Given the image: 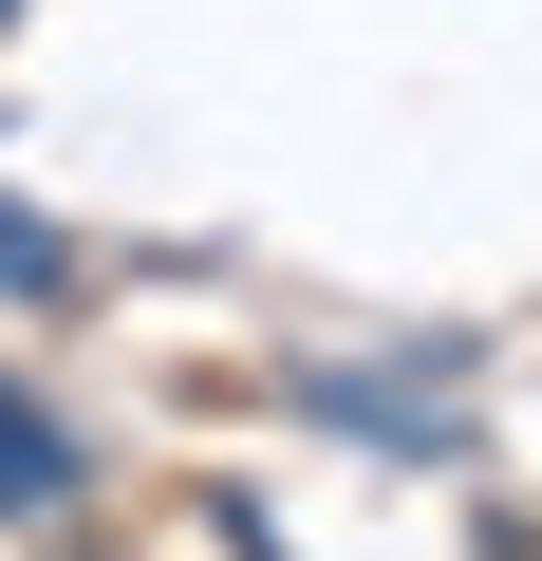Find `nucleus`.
<instances>
[{
    "label": "nucleus",
    "instance_id": "1",
    "mask_svg": "<svg viewBox=\"0 0 542 561\" xmlns=\"http://www.w3.org/2000/svg\"><path fill=\"white\" fill-rule=\"evenodd\" d=\"M76 486V449H57V412H20V393H0V524H20V505H57Z\"/></svg>",
    "mask_w": 542,
    "mask_h": 561
},
{
    "label": "nucleus",
    "instance_id": "2",
    "mask_svg": "<svg viewBox=\"0 0 542 561\" xmlns=\"http://www.w3.org/2000/svg\"><path fill=\"white\" fill-rule=\"evenodd\" d=\"M0 280H57V225L38 206H0Z\"/></svg>",
    "mask_w": 542,
    "mask_h": 561
}]
</instances>
